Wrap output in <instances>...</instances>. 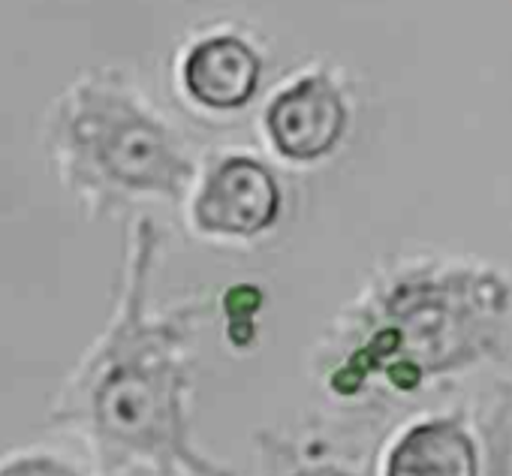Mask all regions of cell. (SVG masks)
<instances>
[{"label":"cell","instance_id":"cell-8","mask_svg":"<svg viewBox=\"0 0 512 476\" xmlns=\"http://www.w3.org/2000/svg\"><path fill=\"white\" fill-rule=\"evenodd\" d=\"M0 476H100L52 449H19L0 458Z\"/></svg>","mask_w":512,"mask_h":476},{"label":"cell","instance_id":"cell-7","mask_svg":"<svg viewBox=\"0 0 512 476\" xmlns=\"http://www.w3.org/2000/svg\"><path fill=\"white\" fill-rule=\"evenodd\" d=\"M383 476H479V443L461 416H428L398 434Z\"/></svg>","mask_w":512,"mask_h":476},{"label":"cell","instance_id":"cell-3","mask_svg":"<svg viewBox=\"0 0 512 476\" xmlns=\"http://www.w3.org/2000/svg\"><path fill=\"white\" fill-rule=\"evenodd\" d=\"M43 148L88 217L142 199H184L196 178L172 127L112 70L82 73L55 97Z\"/></svg>","mask_w":512,"mask_h":476},{"label":"cell","instance_id":"cell-6","mask_svg":"<svg viewBox=\"0 0 512 476\" xmlns=\"http://www.w3.org/2000/svg\"><path fill=\"white\" fill-rule=\"evenodd\" d=\"M178 79L199 109L235 112L260 88L263 58L238 34H208L184 52Z\"/></svg>","mask_w":512,"mask_h":476},{"label":"cell","instance_id":"cell-10","mask_svg":"<svg viewBox=\"0 0 512 476\" xmlns=\"http://www.w3.org/2000/svg\"><path fill=\"white\" fill-rule=\"evenodd\" d=\"M293 476H356V473H350L341 464H305Z\"/></svg>","mask_w":512,"mask_h":476},{"label":"cell","instance_id":"cell-1","mask_svg":"<svg viewBox=\"0 0 512 476\" xmlns=\"http://www.w3.org/2000/svg\"><path fill=\"white\" fill-rule=\"evenodd\" d=\"M160 229L127 235L115 314L64 383L49 422L82 437L100 476H235L196 449L187 413L196 308L151 311Z\"/></svg>","mask_w":512,"mask_h":476},{"label":"cell","instance_id":"cell-9","mask_svg":"<svg viewBox=\"0 0 512 476\" xmlns=\"http://www.w3.org/2000/svg\"><path fill=\"white\" fill-rule=\"evenodd\" d=\"M488 437H491V476H512V425L506 422V404L494 410Z\"/></svg>","mask_w":512,"mask_h":476},{"label":"cell","instance_id":"cell-5","mask_svg":"<svg viewBox=\"0 0 512 476\" xmlns=\"http://www.w3.org/2000/svg\"><path fill=\"white\" fill-rule=\"evenodd\" d=\"M347 121L350 109L341 85L329 73H305L272 97L266 136L281 157L314 163L341 145Z\"/></svg>","mask_w":512,"mask_h":476},{"label":"cell","instance_id":"cell-4","mask_svg":"<svg viewBox=\"0 0 512 476\" xmlns=\"http://www.w3.org/2000/svg\"><path fill=\"white\" fill-rule=\"evenodd\" d=\"M281 187L266 163L247 154L220 157L193 193V226L217 238H253L278 223Z\"/></svg>","mask_w":512,"mask_h":476},{"label":"cell","instance_id":"cell-2","mask_svg":"<svg viewBox=\"0 0 512 476\" xmlns=\"http://www.w3.org/2000/svg\"><path fill=\"white\" fill-rule=\"evenodd\" d=\"M509 311L512 287L494 269H410L374 296L329 386L350 398L383 377L395 392H416L467 371L500 347Z\"/></svg>","mask_w":512,"mask_h":476}]
</instances>
